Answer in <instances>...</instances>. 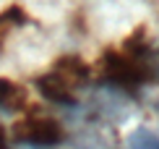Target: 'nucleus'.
<instances>
[{"label": "nucleus", "instance_id": "nucleus-7", "mask_svg": "<svg viewBox=\"0 0 159 149\" xmlns=\"http://www.w3.org/2000/svg\"><path fill=\"white\" fill-rule=\"evenodd\" d=\"M128 149H159V136L146 131V128H138V131L130 133Z\"/></svg>", "mask_w": 159, "mask_h": 149}, {"label": "nucleus", "instance_id": "nucleus-1", "mask_svg": "<svg viewBox=\"0 0 159 149\" xmlns=\"http://www.w3.org/2000/svg\"><path fill=\"white\" fill-rule=\"evenodd\" d=\"M99 71L107 84L128 94H136L143 84H149L154 76V68L149 60L146 29H136L125 39L123 50H107L99 60Z\"/></svg>", "mask_w": 159, "mask_h": 149}, {"label": "nucleus", "instance_id": "nucleus-5", "mask_svg": "<svg viewBox=\"0 0 159 149\" xmlns=\"http://www.w3.org/2000/svg\"><path fill=\"white\" fill-rule=\"evenodd\" d=\"M26 105V94L18 84L11 79H0V110L3 113H16Z\"/></svg>", "mask_w": 159, "mask_h": 149}, {"label": "nucleus", "instance_id": "nucleus-6", "mask_svg": "<svg viewBox=\"0 0 159 149\" xmlns=\"http://www.w3.org/2000/svg\"><path fill=\"white\" fill-rule=\"evenodd\" d=\"M26 21H29V16H26L24 8H18V5H11V8H5L0 13V50H3V42H5V37H8V31L24 26Z\"/></svg>", "mask_w": 159, "mask_h": 149}, {"label": "nucleus", "instance_id": "nucleus-4", "mask_svg": "<svg viewBox=\"0 0 159 149\" xmlns=\"http://www.w3.org/2000/svg\"><path fill=\"white\" fill-rule=\"evenodd\" d=\"M52 71L55 73H60V76L68 81L70 86H84V84H89V79H91V68H89V63L81 58V55H73V52H68V55H60L55 60V65H52Z\"/></svg>", "mask_w": 159, "mask_h": 149}, {"label": "nucleus", "instance_id": "nucleus-2", "mask_svg": "<svg viewBox=\"0 0 159 149\" xmlns=\"http://www.w3.org/2000/svg\"><path fill=\"white\" fill-rule=\"evenodd\" d=\"M11 136L18 144H29V147H57L65 141V128L60 126V120L50 118V115H29V118L18 120L13 126Z\"/></svg>", "mask_w": 159, "mask_h": 149}, {"label": "nucleus", "instance_id": "nucleus-8", "mask_svg": "<svg viewBox=\"0 0 159 149\" xmlns=\"http://www.w3.org/2000/svg\"><path fill=\"white\" fill-rule=\"evenodd\" d=\"M0 149H11V147H8V133H5L3 126H0Z\"/></svg>", "mask_w": 159, "mask_h": 149}, {"label": "nucleus", "instance_id": "nucleus-3", "mask_svg": "<svg viewBox=\"0 0 159 149\" xmlns=\"http://www.w3.org/2000/svg\"><path fill=\"white\" fill-rule=\"evenodd\" d=\"M34 86H37V92L42 94L44 99H50V102H55V105H63V107H73L76 105L73 86H70L60 73H55V71L37 76L34 79Z\"/></svg>", "mask_w": 159, "mask_h": 149}]
</instances>
